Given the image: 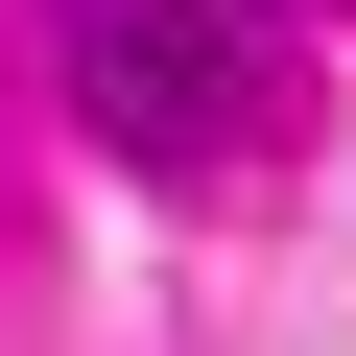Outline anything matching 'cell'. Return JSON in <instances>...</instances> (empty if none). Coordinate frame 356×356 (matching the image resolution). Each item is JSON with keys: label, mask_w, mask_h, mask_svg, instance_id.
I'll use <instances>...</instances> for the list:
<instances>
[{"label": "cell", "mask_w": 356, "mask_h": 356, "mask_svg": "<svg viewBox=\"0 0 356 356\" xmlns=\"http://www.w3.org/2000/svg\"><path fill=\"white\" fill-rule=\"evenodd\" d=\"M72 95L166 166V191L238 166V24H214V0H72Z\"/></svg>", "instance_id": "1"}]
</instances>
